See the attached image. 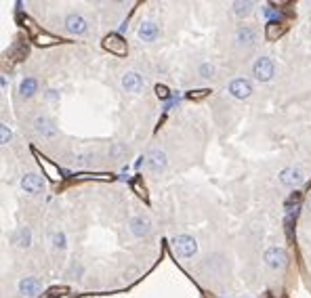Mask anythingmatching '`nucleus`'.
<instances>
[{
	"label": "nucleus",
	"instance_id": "obj_1",
	"mask_svg": "<svg viewBox=\"0 0 311 298\" xmlns=\"http://www.w3.org/2000/svg\"><path fill=\"white\" fill-rule=\"evenodd\" d=\"M274 74H276V65H274V61L269 59V57H261V59L254 61V65H252V76L257 78L259 82L271 80Z\"/></svg>",
	"mask_w": 311,
	"mask_h": 298
},
{
	"label": "nucleus",
	"instance_id": "obj_2",
	"mask_svg": "<svg viewBox=\"0 0 311 298\" xmlns=\"http://www.w3.org/2000/svg\"><path fill=\"white\" fill-rule=\"evenodd\" d=\"M173 248H175V252H177V257L189 259V257H193V254H196L198 244H196V239H193L191 235H177V237L173 239Z\"/></svg>",
	"mask_w": 311,
	"mask_h": 298
},
{
	"label": "nucleus",
	"instance_id": "obj_3",
	"mask_svg": "<svg viewBox=\"0 0 311 298\" xmlns=\"http://www.w3.org/2000/svg\"><path fill=\"white\" fill-rule=\"evenodd\" d=\"M265 263L271 269H284L288 265V254L284 248H269L265 252Z\"/></svg>",
	"mask_w": 311,
	"mask_h": 298
},
{
	"label": "nucleus",
	"instance_id": "obj_4",
	"mask_svg": "<svg viewBox=\"0 0 311 298\" xmlns=\"http://www.w3.org/2000/svg\"><path fill=\"white\" fill-rule=\"evenodd\" d=\"M103 49L109 51L111 55H118V57H124L129 53V47H126V40L118 34H109L105 40H103Z\"/></svg>",
	"mask_w": 311,
	"mask_h": 298
},
{
	"label": "nucleus",
	"instance_id": "obj_5",
	"mask_svg": "<svg viewBox=\"0 0 311 298\" xmlns=\"http://www.w3.org/2000/svg\"><path fill=\"white\" fill-rule=\"evenodd\" d=\"M34 131H36L40 137L51 139V137L57 135V126H55V124H53L49 118H45V116H38V118H34Z\"/></svg>",
	"mask_w": 311,
	"mask_h": 298
},
{
	"label": "nucleus",
	"instance_id": "obj_6",
	"mask_svg": "<svg viewBox=\"0 0 311 298\" xmlns=\"http://www.w3.org/2000/svg\"><path fill=\"white\" fill-rule=\"evenodd\" d=\"M303 173H301V168H294V166H290V168H284L282 170V175H280V181L284 183V185H288V187H299L301 183H303Z\"/></svg>",
	"mask_w": 311,
	"mask_h": 298
},
{
	"label": "nucleus",
	"instance_id": "obj_7",
	"mask_svg": "<svg viewBox=\"0 0 311 298\" xmlns=\"http://www.w3.org/2000/svg\"><path fill=\"white\" fill-rule=\"evenodd\" d=\"M168 160H166V153L162 149H151L147 153V166L149 170H153V173H162V170L166 168Z\"/></svg>",
	"mask_w": 311,
	"mask_h": 298
},
{
	"label": "nucleus",
	"instance_id": "obj_8",
	"mask_svg": "<svg viewBox=\"0 0 311 298\" xmlns=\"http://www.w3.org/2000/svg\"><path fill=\"white\" fill-rule=\"evenodd\" d=\"M21 187H23L27 193H42V191H45V181H42L40 175L30 173V175H25V177H23Z\"/></svg>",
	"mask_w": 311,
	"mask_h": 298
},
{
	"label": "nucleus",
	"instance_id": "obj_9",
	"mask_svg": "<svg viewBox=\"0 0 311 298\" xmlns=\"http://www.w3.org/2000/svg\"><path fill=\"white\" fill-rule=\"evenodd\" d=\"M229 93L236 99H246V97L252 95V84L248 80H244V78H238V80H234L229 84Z\"/></svg>",
	"mask_w": 311,
	"mask_h": 298
},
{
	"label": "nucleus",
	"instance_id": "obj_10",
	"mask_svg": "<svg viewBox=\"0 0 311 298\" xmlns=\"http://www.w3.org/2000/svg\"><path fill=\"white\" fill-rule=\"evenodd\" d=\"M65 27H67V32L80 36V34H84V32L89 30V23H87V19H84L82 15H67Z\"/></svg>",
	"mask_w": 311,
	"mask_h": 298
},
{
	"label": "nucleus",
	"instance_id": "obj_11",
	"mask_svg": "<svg viewBox=\"0 0 311 298\" xmlns=\"http://www.w3.org/2000/svg\"><path fill=\"white\" fill-rule=\"evenodd\" d=\"M254 40H257V32H254L250 25H242L236 32V42L240 47H250V45H254Z\"/></svg>",
	"mask_w": 311,
	"mask_h": 298
},
{
	"label": "nucleus",
	"instance_id": "obj_12",
	"mask_svg": "<svg viewBox=\"0 0 311 298\" xmlns=\"http://www.w3.org/2000/svg\"><path fill=\"white\" fill-rule=\"evenodd\" d=\"M122 87L129 93H139L141 89H143V80H141V76L137 72H126L124 78H122Z\"/></svg>",
	"mask_w": 311,
	"mask_h": 298
},
{
	"label": "nucleus",
	"instance_id": "obj_13",
	"mask_svg": "<svg viewBox=\"0 0 311 298\" xmlns=\"http://www.w3.org/2000/svg\"><path fill=\"white\" fill-rule=\"evenodd\" d=\"M19 290H21L23 296L32 298V296H38V292L42 290V283H40V279H36V277H25V279L19 283Z\"/></svg>",
	"mask_w": 311,
	"mask_h": 298
},
{
	"label": "nucleus",
	"instance_id": "obj_14",
	"mask_svg": "<svg viewBox=\"0 0 311 298\" xmlns=\"http://www.w3.org/2000/svg\"><path fill=\"white\" fill-rule=\"evenodd\" d=\"M139 38L145 40V42H151L158 38V25H156L153 21H143L139 25Z\"/></svg>",
	"mask_w": 311,
	"mask_h": 298
},
{
	"label": "nucleus",
	"instance_id": "obj_15",
	"mask_svg": "<svg viewBox=\"0 0 311 298\" xmlns=\"http://www.w3.org/2000/svg\"><path fill=\"white\" fill-rule=\"evenodd\" d=\"M149 229H151V225H149V221H147V219H143V217H135V219L131 221V231H133L137 237H143V235H147V233H149Z\"/></svg>",
	"mask_w": 311,
	"mask_h": 298
},
{
	"label": "nucleus",
	"instance_id": "obj_16",
	"mask_svg": "<svg viewBox=\"0 0 311 298\" xmlns=\"http://www.w3.org/2000/svg\"><path fill=\"white\" fill-rule=\"evenodd\" d=\"M284 32H286V23H282V21H269V23H267L265 36H267V40H278Z\"/></svg>",
	"mask_w": 311,
	"mask_h": 298
},
{
	"label": "nucleus",
	"instance_id": "obj_17",
	"mask_svg": "<svg viewBox=\"0 0 311 298\" xmlns=\"http://www.w3.org/2000/svg\"><path fill=\"white\" fill-rule=\"evenodd\" d=\"M38 91V82L34 80V78H25L23 82H21V87H19V93H21V97H32L34 93Z\"/></svg>",
	"mask_w": 311,
	"mask_h": 298
},
{
	"label": "nucleus",
	"instance_id": "obj_18",
	"mask_svg": "<svg viewBox=\"0 0 311 298\" xmlns=\"http://www.w3.org/2000/svg\"><path fill=\"white\" fill-rule=\"evenodd\" d=\"M38 162H40V166L42 168H45V173L53 179V181H57V179H61V170L57 168V166H55V164H49L45 158H42V155H38Z\"/></svg>",
	"mask_w": 311,
	"mask_h": 298
},
{
	"label": "nucleus",
	"instance_id": "obj_19",
	"mask_svg": "<svg viewBox=\"0 0 311 298\" xmlns=\"http://www.w3.org/2000/svg\"><path fill=\"white\" fill-rule=\"evenodd\" d=\"M252 11V3H234V13L238 17H244Z\"/></svg>",
	"mask_w": 311,
	"mask_h": 298
},
{
	"label": "nucleus",
	"instance_id": "obj_20",
	"mask_svg": "<svg viewBox=\"0 0 311 298\" xmlns=\"http://www.w3.org/2000/svg\"><path fill=\"white\" fill-rule=\"evenodd\" d=\"M36 42H38V45H42V47H45V45H57L59 38L57 36H49V34H38Z\"/></svg>",
	"mask_w": 311,
	"mask_h": 298
},
{
	"label": "nucleus",
	"instance_id": "obj_21",
	"mask_svg": "<svg viewBox=\"0 0 311 298\" xmlns=\"http://www.w3.org/2000/svg\"><path fill=\"white\" fill-rule=\"evenodd\" d=\"M15 244H19V246H30V231H27V229L17 231V235H15Z\"/></svg>",
	"mask_w": 311,
	"mask_h": 298
},
{
	"label": "nucleus",
	"instance_id": "obj_22",
	"mask_svg": "<svg viewBox=\"0 0 311 298\" xmlns=\"http://www.w3.org/2000/svg\"><path fill=\"white\" fill-rule=\"evenodd\" d=\"M208 95H210L208 89H200V91H191V93H187V99H191V101H198V99H204V97H208Z\"/></svg>",
	"mask_w": 311,
	"mask_h": 298
},
{
	"label": "nucleus",
	"instance_id": "obj_23",
	"mask_svg": "<svg viewBox=\"0 0 311 298\" xmlns=\"http://www.w3.org/2000/svg\"><path fill=\"white\" fill-rule=\"evenodd\" d=\"M11 131L7 129V126L5 124H0V145H7L9 143V141H11Z\"/></svg>",
	"mask_w": 311,
	"mask_h": 298
},
{
	"label": "nucleus",
	"instance_id": "obj_24",
	"mask_svg": "<svg viewBox=\"0 0 311 298\" xmlns=\"http://www.w3.org/2000/svg\"><path fill=\"white\" fill-rule=\"evenodd\" d=\"M133 187H135V191H137L141 197H143V200H147V193H145V187L141 185V179H135V181H133Z\"/></svg>",
	"mask_w": 311,
	"mask_h": 298
},
{
	"label": "nucleus",
	"instance_id": "obj_25",
	"mask_svg": "<svg viewBox=\"0 0 311 298\" xmlns=\"http://www.w3.org/2000/svg\"><path fill=\"white\" fill-rule=\"evenodd\" d=\"M126 151V147L124 145H111V149H109V155L111 158H120V155Z\"/></svg>",
	"mask_w": 311,
	"mask_h": 298
},
{
	"label": "nucleus",
	"instance_id": "obj_26",
	"mask_svg": "<svg viewBox=\"0 0 311 298\" xmlns=\"http://www.w3.org/2000/svg\"><path fill=\"white\" fill-rule=\"evenodd\" d=\"M200 74H202L204 78H210V76H213V74H215V67H213V65H210V63H204V65L200 67Z\"/></svg>",
	"mask_w": 311,
	"mask_h": 298
},
{
	"label": "nucleus",
	"instance_id": "obj_27",
	"mask_svg": "<svg viewBox=\"0 0 311 298\" xmlns=\"http://www.w3.org/2000/svg\"><path fill=\"white\" fill-rule=\"evenodd\" d=\"M156 95H158L160 99H168V95H171V93H168V89L164 87V84H158V87H156Z\"/></svg>",
	"mask_w": 311,
	"mask_h": 298
},
{
	"label": "nucleus",
	"instance_id": "obj_28",
	"mask_svg": "<svg viewBox=\"0 0 311 298\" xmlns=\"http://www.w3.org/2000/svg\"><path fill=\"white\" fill-rule=\"evenodd\" d=\"M63 292H67L65 288H53V290H49V294L45 296V298H55V296H61Z\"/></svg>",
	"mask_w": 311,
	"mask_h": 298
},
{
	"label": "nucleus",
	"instance_id": "obj_29",
	"mask_svg": "<svg viewBox=\"0 0 311 298\" xmlns=\"http://www.w3.org/2000/svg\"><path fill=\"white\" fill-rule=\"evenodd\" d=\"M55 246H57V248H63V246H65V244H63V235H61V233L55 235Z\"/></svg>",
	"mask_w": 311,
	"mask_h": 298
},
{
	"label": "nucleus",
	"instance_id": "obj_30",
	"mask_svg": "<svg viewBox=\"0 0 311 298\" xmlns=\"http://www.w3.org/2000/svg\"><path fill=\"white\" fill-rule=\"evenodd\" d=\"M309 212H311V197H309Z\"/></svg>",
	"mask_w": 311,
	"mask_h": 298
}]
</instances>
